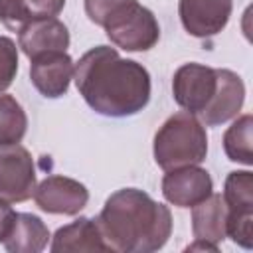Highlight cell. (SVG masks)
I'll return each instance as SVG.
<instances>
[{"label":"cell","instance_id":"obj_23","mask_svg":"<svg viewBox=\"0 0 253 253\" xmlns=\"http://www.w3.org/2000/svg\"><path fill=\"white\" fill-rule=\"evenodd\" d=\"M14 215H16V211L8 206V202L0 200V241H4V237H6V233L12 225Z\"/></svg>","mask_w":253,"mask_h":253},{"label":"cell","instance_id":"obj_14","mask_svg":"<svg viewBox=\"0 0 253 253\" xmlns=\"http://www.w3.org/2000/svg\"><path fill=\"white\" fill-rule=\"evenodd\" d=\"M225 219H227V208L223 198L219 194H210L206 200L196 204L192 211V229L196 239L217 245L227 235Z\"/></svg>","mask_w":253,"mask_h":253},{"label":"cell","instance_id":"obj_15","mask_svg":"<svg viewBox=\"0 0 253 253\" xmlns=\"http://www.w3.org/2000/svg\"><path fill=\"white\" fill-rule=\"evenodd\" d=\"M45 223L32 213H16L4 237V247L12 253H38L47 245Z\"/></svg>","mask_w":253,"mask_h":253},{"label":"cell","instance_id":"obj_18","mask_svg":"<svg viewBox=\"0 0 253 253\" xmlns=\"http://www.w3.org/2000/svg\"><path fill=\"white\" fill-rule=\"evenodd\" d=\"M251 125H253L251 115H243L241 119H237L225 130L223 148H225V154L229 156V160L241 162V164H247V166L253 162V154H251Z\"/></svg>","mask_w":253,"mask_h":253},{"label":"cell","instance_id":"obj_17","mask_svg":"<svg viewBox=\"0 0 253 253\" xmlns=\"http://www.w3.org/2000/svg\"><path fill=\"white\" fill-rule=\"evenodd\" d=\"M28 119L22 105L12 95H0V144L20 142L26 134Z\"/></svg>","mask_w":253,"mask_h":253},{"label":"cell","instance_id":"obj_8","mask_svg":"<svg viewBox=\"0 0 253 253\" xmlns=\"http://www.w3.org/2000/svg\"><path fill=\"white\" fill-rule=\"evenodd\" d=\"M164 198L178 208H194L211 194V178L204 168L180 166L168 170L162 180Z\"/></svg>","mask_w":253,"mask_h":253},{"label":"cell","instance_id":"obj_16","mask_svg":"<svg viewBox=\"0 0 253 253\" xmlns=\"http://www.w3.org/2000/svg\"><path fill=\"white\" fill-rule=\"evenodd\" d=\"M221 198L225 202L227 215L253 213V174L247 170L231 172L225 180Z\"/></svg>","mask_w":253,"mask_h":253},{"label":"cell","instance_id":"obj_12","mask_svg":"<svg viewBox=\"0 0 253 253\" xmlns=\"http://www.w3.org/2000/svg\"><path fill=\"white\" fill-rule=\"evenodd\" d=\"M18 32H20V38H18L20 47L30 59L43 53H51V51H65L69 45L67 28L55 18L32 20L24 24Z\"/></svg>","mask_w":253,"mask_h":253},{"label":"cell","instance_id":"obj_19","mask_svg":"<svg viewBox=\"0 0 253 253\" xmlns=\"http://www.w3.org/2000/svg\"><path fill=\"white\" fill-rule=\"evenodd\" d=\"M16 71H18V47L10 38L0 36V93L12 85Z\"/></svg>","mask_w":253,"mask_h":253},{"label":"cell","instance_id":"obj_4","mask_svg":"<svg viewBox=\"0 0 253 253\" xmlns=\"http://www.w3.org/2000/svg\"><path fill=\"white\" fill-rule=\"evenodd\" d=\"M107 38L125 51H146L156 45L160 28L154 14L130 0L117 8L103 24Z\"/></svg>","mask_w":253,"mask_h":253},{"label":"cell","instance_id":"obj_6","mask_svg":"<svg viewBox=\"0 0 253 253\" xmlns=\"http://www.w3.org/2000/svg\"><path fill=\"white\" fill-rule=\"evenodd\" d=\"M217 75L215 69L200 65V63H186L174 73L172 91L176 103L186 109L188 113H200L208 107L215 93Z\"/></svg>","mask_w":253,"mask_h":253},{"label":"cell","instance_id":"obj_1","mask_svg":"<svg viewBox=\"0 0 253 253\" xmlns=\"http://www.w3.org/2000/svg\"><path fill=\"white\" fill-rule=\"evenodd\" d=\"M75 83L87 105L107 117L134 115L150 99L148 71L109 45H97L79 59Z\"/></svg>","mask_w":253,"mask_h":253},{"label":"cell","instance_id":"obj_13","mask_svg":"<svg viewBox=\"0 0 253 253\" xmlns=\"http://www.w3.org/2000/svg\"><path fill=\"white\" fill-rule=\"evenodd\" d=\"M53 253H77V251H111L97 219L79 217L69 225H63L55 231L51 241Z\"/></svg>","mask_w":253,"mask_h":253},{"label":"cell","instance_id":"obj_7","mask_svg":"<svg viewBox=\"0 0 253 253\" xmlns=\"http://www.w3.org/2000/svg\"><path fill=\"white\" fill-rule=\"evenodd\" d=\"M36 204L47 213L75 215L89 200V192L77 180L65 176H49L34 190Z\"/></svg>","mask_w":253,"mask_h":253},{"label":"cell","instance_id":"obj_20","mask_svg":"<svg viewBox=\"0 0 253 253\" xmlns=\"http://www.w3.org/2000/svg\"><path fill=\"white\" fill-rule=\"evenodd\" d=\"M20 2H22V8H24L28 22L53 18L65 6V0H20Z\"/></svg>","mask_w":253,"mask_h":253},{"label":"cell","instance_id":"obj_5","mask_svg":"<svg viewBox=\"0 0 253 253\" xmlns=\"http://www.w3.org/2000/svg\"><path fill=\"white\" fill-rule=\"evenodd\" d=\"M36 190V168L32 154L14 144H0V200L26 202Z\"/></svg>","mask_w":253,"mask_h":253},{"label":"cell","instance_id":"obj_3","mask_svg":"<svg viewBox=\"0 0 253 253\" xmlns=\"http://www.w3.org/2000/svg\"><path fill=\"white\" fill-rule=\"evenodd\" d=\"M206 154V128L188 111L172 115L154 136V160L164 170L200 164Z\"/></svg>","mask_w":253,"mask_h":253},{"label":"cell","instance_id":"obj_22","mask_svg":"<svg viewBox=\"0 0 253 253\" xmlns=\"http://www.w3.org/2000/svg\"><path fill=\"white\" fill-rule=\"evenodd\" d=\"M0 22H4L12 30H20L28 24L22 2L20 0H0Z\"/></svg>","mask_w":253,"mask_h":253},{"label":"cell","instance_id":"obj_21","mask_svg":"<svg viewBox=\"0 0 253 253\" xmlns=\"http://www.w3.org/2000/svg\"><path fill=\"white\" fill-rule=\"evenodd\" d=\"M126 2H130V0H85V12L91 22L103 26L107 22V18Z\"/></svg>","mask_w":253,"mask_h":253},{"label":"cell","instance_id":"obj_2","mask_svg":"<svg viewBox=\"0 0 253 253\" xmlns=\"http://www.w3.org/2000/svg\"><path fill=\"white\" fill-rule=\"evenodd\" d=\"M111 251L150 253L160 249L172 231L170 210L136 188L115 192L97 217Z\"/></svg>","mask_w":253,"mask_h":253},{"label":"cell","instance_id":"obj_9","mask_svg":"<svg viewBox=\"0 0 253 253\" xmlns=\"http://www.w3.org/2000/svg\"><path fill=\"white\" fill-rule=\"evenodd\" d=\"M233 0H180V20L188 34L210 38L221 32L231 16Z\"/></svg>","mask_w":253,"mask_h":253},{"label":"cell","instance_id":"obj_11","mask_svg":"<svg viewBox=\"0 0 253 253\" xmlns=\"http://www.w3.org/2000/svg\"><path fill=\"white\" fill-rule=\"evenodd\" d=\"M30 77L43 97H61L69 89V81L73 77V61L65 51L38 55L32 59Z\"/></svg>","mask_w":253,"mask_h":253},{"label":"cell","instance_id":"obj_10","mask_svg":"<svg viewBox=\"0 0 253 253\" xmlns=\"http://www.w3.org/2000/svg\"><path fill=\"white\" fill-rule=\"evenodd\" d=\"M215 75H217L215 93L208 103V107L198 113L202 121L210 126H215L233 119L241 111L243 99H245V87L237 73L229 69H215Z\"/></svg>","mask_w":253,"mask_h":253}]
</instances>
